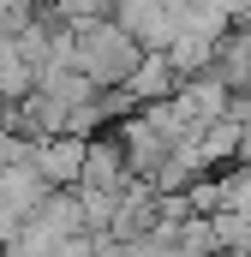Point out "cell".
<instances>
[{
  "label": "cell",
  "instance_id": "5",
  "mask_svg": "<svg viewBox=\"0 0 251 257\" xmlns=\"http://www.w3.org/2000/svg\"><path fill=\"white\" fill-rule=\"evenodd\" d=\"M30 168H36V180L48 192H72L78 186V168H84V144L78 138H36Z\"/></svg>",
  "mask_w": 251,
  "mask_h": 257
},
{
  "label": "cell",
  "instance_id": "4",
  "mask_svg": "<svg viewBox=\"0 0 251 257\" xmlns=\"http://www.w3.org/2000/svg\"><path fill=\"white\" fill-rule=\"evenodd\" d=\"M144 233H156V192H150V180H126L120 197H114V215H108V239L126 245Z\"/></svg>",
  "mask_w": 251,
  "mask_h": 257
},
{
  "label": "cell",
  "instance_id": "7",
  "mask_svg": "<svg viewBox=\"0 0 251 257\" xmlns=\"http://www.w3.org/2000/svg\"><path fill=\"white\" fill-rule=\"evenodd\" d=\"M30 221H36V227H42L48 239H60V245L84 233V215H78V197H72V192H48V203H42V209H36Z\"/></svg>",
  "mask_w": 251,
  "mask_h": 257
},
{
  "label": "cell",
  "instance_id": "2",
  "mask_svg": "<svg viewBox=\"0 0 251 257\" xmlns=\"http://www.w3.org/2000/svg\"><path fill=\"white\" fill-rule=\"evenodd\" d=\"M227 84L215 78V72H197V78H180V90L168 96V108H174V120L186 132H197V126H215L221 114H227Z\"/></svg>",
  "mask_w": 251,
  "mask_h": 257
},
{
  "label": "cell",
  "instance_id": "6",
  "mask_svg": "<svg viewBox=\"0 0 251 257\" xmlns=\"http://www.w3.org/2000/svg\"><path fill=\"white\" fill-rule=\"evenodd\" d=\"M174 90H180V78H174L168 54H144V60L132 66V78L120 84V96L132 102V114H138V108H156V102H168Z\"/></svg>",
  "mask_w": 251,
  "mask_h": 257
},
{
  "label": "cell",
  "instance_id": "1",
  "mask_svg": "<svg viewBox=\"0 0 251 257\" xmlns=\"http://www.w3.org/2000/svg\"><path fill=\"white\" fill-rule=\"evenodd\" d=\"M138 60H144V48L126 36L114 18H96V24L72 30V72H78L96 96L120 90L126 78H132V66H138Z\"/></svg>",
  "mask_w": 251,
  "mask_h": 257
},
{
  "label": "cell",
  "instance_id": "8",
  "mask_svg": "<svg viewBox=\"0 0 251 257\" xmlns=\"http://www.w3.org/2000/svg\"><path fill=\"white\" fill-rule=\"evenodd\" d=\"M120 257H174V233H144V239H126L120 245Z\"/></svg>",
  "mask_w": 251,
  "mask_h": 257
},
{
  "label": "cell",
  "instance_id": "3",
  "mask_svg": "<svg viewBox=\"0 0 251 257\" xmlns=\"http://www.w3.org/2000/svg\"><path fill=\"white\" fill-rule=\"evenodd\" d=\"M132 180V168H126L120 144H114V132H96V138H84V168H78V192H102V197H120V186Z\"/></svg>",
  "mask_w": 251,
  "mask_h": 257
}]
</instances>
